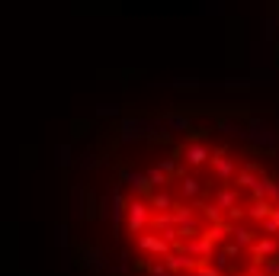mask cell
I'll return each mask as SVG.
<instances>
[{
    "instance_id": "1",
    "label": "cell",
    "mask_w": 279,
    "mask_h": 276,
    "mask_svg": "<svg viewBox=\"0 0 279 276\" xmlns=\"http://www.w3.org/2000/svg\"><path fill=\"white\" fill-rule=\"evenodd\" d=\"M119 241L148 276H279V171L196 138L119 193Z\"/></svg>"
}]
</instances>
